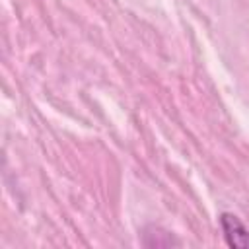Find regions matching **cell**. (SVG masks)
<instances>
[{
	"label": "cell",
	"instance_id": "cell-2",
	"mask_svg": "<svg viewBox=\"0 0 249 249\" xmlns=\"http://www.w3.org/2000/svg\"><path fill=\"white\" fill-rule=\"evenodd\" d=\"M154 230V228H152ZM144 235H152V239H144L142 243L146 247H169V245H179L177 239H173V235L169 231H161L160 228L154 230V233H148V230L144 231Z\"/></svg>",
	"mask_w": 249,
	"mask_h": 249
},
{
	"label": "cell",
	"instance_id": "cell-1",
	"mask_svg": "<svg viewBox=\"0 0 249 249\" xmlns=\"http://www.w3.org/2000/svg\"><path fill=\"white\" fill-rule=\"evenodd\" d=\"M220 228L224 233V239L233 249H249V230L245 224L231 212L220 214Z\"/></svg>",
	"mask_w": 249,
	"mask_h": 249
}]
</instances>
